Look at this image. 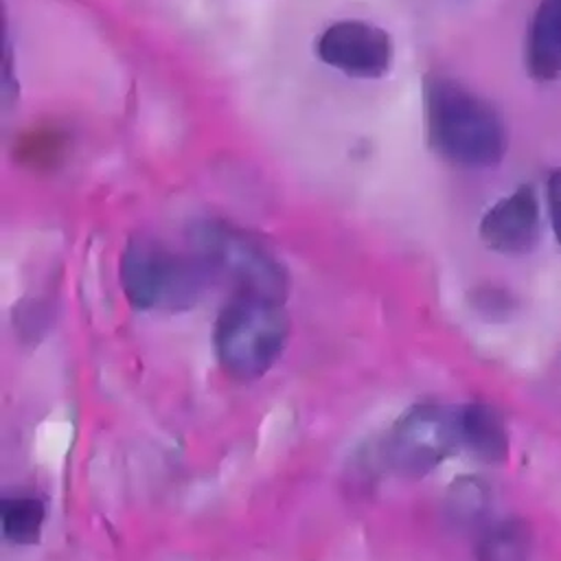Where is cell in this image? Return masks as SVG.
<instances>
[{
	"label": "cell",
	"mask_w": 561,
	"mask_h": 561,
	"mask_svg": "<svg viewBox=\"0 0 561 561\" xmlns=\"http://www.w3.org/2000/svg\"><path fill=\"white\" fill-rule=\"evenodd\" d=\"M425 123L430 145L445 160L482 169L506 153V127L497 110L465 85L445 77L425 81Z\"/></svg>",
	"instance_id": "1"
},
{
	"label": "cell",
	"mask_w": 561,
	"mask_h": 561,
	"mask_svg": "<svg viewBox=\"0 0 561 561\" xmlns=\"http://www.w3.org/2000/svg\"><path fill=\"white\" fill-rule=\"evenodd\" d=\"M289 337L283 300L237 294L217 316L213 346L226 375L239 381L263 377L280 357Z\"/></svg>",
	"instance_id": "2"
},
{
	"label": "cell",
	"mask_w": 561,
	"mask_h": 561,
	"mask_svg": "<svg viewBox=\"0 0 561 561\" xmlns=\"http://www.w3.org/2000/svg\"><path fill=\"white\" fill-rule=\"evenodd\" d=\"M193 243L202 261L232 280L239 294L285 298L289 287L285 265L248 232L230 224L204 221L193 230Z\"/></svg>",
	"instance_id": "3"
},
{
	"label": "cell",
	"mask_w": 561,
	"mask_h": 561,
	"mask_svg": "<svg viewBox=\"0 0 561 561\" xmlns=\"http://www.w3.org/2000/svg\"><path fill=\"white\" fill-rule=\"evenodd\" d=\"M199 285V270L156 241L134 239L121 256V287L136 309L188 307Z\"/></svg>",
	"instance_id": "4"
},
{
	"label": "cell",
	"mask_w": 561,
	"mask_h": 561,
	"mask_svg": "<svg viewBox=\"0 0 561 561\" xmlns=\"http://www.w3.org/2000/svg\"><path fill=\"white\" fill-rule=\"evenodd\" d=\"M460 445L458 410L443 403H416L392 425L383 456L405 478H423Z\"/></svg>",
	"instance_id": "5"
},
{
	"label": "cell",
	"mask_w": 561,
	"mask_h": 561,
	"mask_svg": "<svg viewBox=\"0 0 561 561\" xmlns=\"http://www.w3.org/2000/svg\"><path fill=\"white\" fill-rule=\"evenodd\" d=\"M318 57L331 68L359 79H375L388 72L392 42L375 24L346 20L329 26L318 39Z\"/></svg>",
	"instance_id": "6"
},
{
	"label": "cell",
	"mask_w": 561,
	"mask_h": 561,
	"mask_svg": "<svg viewBox=\"0 0 561 561\" xmlns=\"http://www.w3.org/2000/svg\"><path fill=\"white\" fill-rule=\"evenodd\" d=\"M539 202L533 186L524 184L497 199L480 219L482 243L500 254H526L539 239Z\"/></svg>",
	"instance_id": "7"
},
{
	"label": "cell",
	"mask_w": 561,
	"mask_h": 561,
	"mask_svg": "<svg viewBox=\"0 0 561 561\" xmlns=\"http://www.w3.org/2000/svg\"><path fill=\"white\" fill-rule=\"evenodd\" d=\"M526 68L537 81L561 77V0H541L526 37Z\"/></svg>",
	"instance_id": "8"
},
{
	"label": "cell",
	"mask_w": 561,
	"mask_h": 561,
	"mask_svg": "<svg viewBox=\"0 0 561 561\" xmlns=\"http://www.w3.org/2000/svg\"><path fill=\"white\" fill-rule=\"evenodd\" d=\"M460 445L476 458L500 465L508 458V430L502 414L489 403H467L458 408Z\"/></svg>",
	"instance_id": "9"
},
{
	"label": "cell",
	"mask_w": 561,
	"mask_h": 561,
	"mask_svg": "<svg viewBox=\"0 0 561 561\" xmlns=\"http://www.w3.org/2000/svg\"><path fill=\"white\" fill-rule=\"evenodd\" d=\"M46 519V506L35 495H13L0 502L2 533L11 543L31 546L39 541Z\"/></svg>",
	"instance_id": "10"
},
{
	"label": "cell",
	"mask_w": 561,
	"mask_h": 561,
	"mask_svg": "<svg viewBox=\"0 0 561 561\" xmlns=\"http://www.w3.org/2000/svg\"><path fill=\"white\" fill-rule=\"evenodd\" d=\"M530 550V530L522 519L493 524L478 543L476 561H526Z\"/></svg>",
	"instance_id": "11"
},
{
	"label": "cell",
	"mask_w": 561,
	"mask_h": 561,
	"mask_svg": "<svg viewBox=\"0 0 561 561\" xmlns=\"http://www.w3.org/2000/svg\"><path fill=\"white\" fill-rule=\"evenodd\" d=\"M451 506V515L460 522H471L484 511V491L476 480H458L454 484L451 495L447 497Z\"/></svg>",
	"instance_id": "12"
},
{
	"label": "cell",
	"mask_w": 561,
	"mask_h": 561,
	"mask_svg": "<svg viewBox=\"0 0 561 561\" xmlns=\"http://www.w3.org/2000/svg\"><path fill=\"white\" fill-rule=\"evenodd\" d=\"M546 202H548V215L554 230V237L561 245V169L552 171L546 184Z\"/></svg>",
	"instance_id": "13"
}]
</instances>
